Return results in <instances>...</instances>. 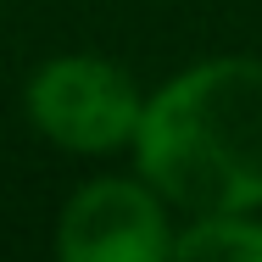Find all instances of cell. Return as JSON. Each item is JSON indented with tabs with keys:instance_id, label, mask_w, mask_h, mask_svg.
Segmentation results:
<instances>
[{
	"instance_id": "1",
	"label": "cell",
	"mask_w": 262,
	"mask_h": 262,
	"mask_svg": "<svg viewBox=\"0 0 262 262\" xmlns=\"http://www.w3.org/2000/svg\"><path fill=\"white\" fill-rule=\"evenodd\" d=\"M134 173L184 217L262 212V61H195L145 95Z\"/></svg>"
},
{
	"instance_id": "2",
	"label": "cell",
	"mask_w": 262,
	"mask_h": 262,
	"mask_svg": "<svg viewBox=\"0 0 262 262\" xmlns=\"http://www.w3.org/2000/svg\"><path fill=\"white\" fill-rule=\"evenodd\" d=\"M23 106H28V123H34L51 145L78 151V157H106V151L134 145L145 95H140V84L128 78V67H117V61H106V56L73 51V56L45 61V67L28 78Z\"/></svg>"
},
{
	"instance_id": "3",
	"label": "cell",
	"mask_w": 262,
	"mask_h": 262,
	"mask_svg": "<svg viewBox=\"0 0 262 262\" xmlns=\"http://www.w3.org/2000/svg\"><path fill=\"white\" fill-rule=\"evenodd\" d=\"M56 251L67 262H162L173 251L167 201L145 179H90L61 207Z\"/></svg>"
},
{
	"instance_id": "4",
	"label": "cell",
	"mask_w": 262,
	"mask_h": 262,
	"mask_svg": "<svg viewBox=\"0 0 262 262\" xmlns=\"http://www.w3.org/2000/svg\"><path fill=\"white\" fill-rule=\"evenodd\" d=\"M184 262H262V217L251 212H217V217H190L173 229V251Z\"/></svg>"
}]
</instances>
